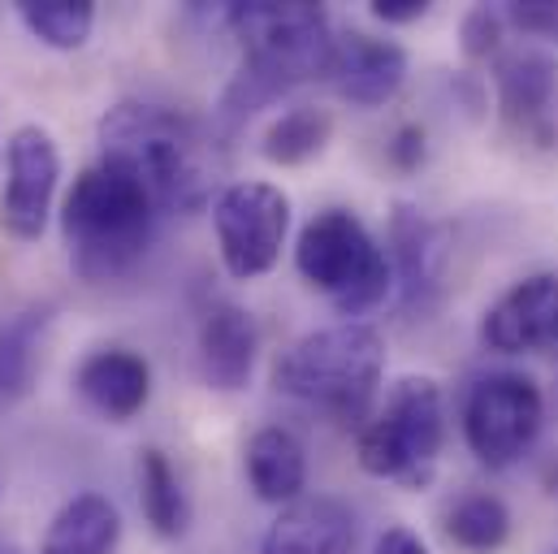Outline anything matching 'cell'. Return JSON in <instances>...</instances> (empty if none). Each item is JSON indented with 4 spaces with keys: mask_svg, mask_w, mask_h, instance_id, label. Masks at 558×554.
Listing matches in <instances>:
<instances>
[{
    "mask_svg": "<svg viewBox=\"0 0 558 554\" xmlns=\"http://www.w3.org/2000/svg\"><path fill=\"white\" fill-rule=\"evenodd\" d=\"M217 17L239 35V48H243V65L221 96L226 122H247L286 92L312 79H329L338 39L325 4L256 0V4H226L217 9Z\"/></svg>",
    "mask_w": 558,
    "mask_h": 554,
    "instance_id": "6da1fadb",
    "label": "cell"
},
{
    "mask_svg": "<svg viewBox=\"0 0 558 554\" xmlns=\"http://www.w3.org/2000/svg\"><path fill=\"white\" fill-rule=\"evenodd\" d=\"M100 156L126 165L160 213H199L217 186V143L169 105L122 100L100 118Z\"/></svg>",
    "mask_w": 558,
    "mask_h": 554,
    "instance_id": "7a4b0ae2",
    "label": "cell"
},
{
    "mask_svg": "<svg viewBox=\"0 0 558 554\" xmlns=\"http://www.w3.org/2000/svg\"><path fill=\"white\" fill-rule=\"evenodd\" d=\"M160 221V204L140 178L118 160L87 165L65 204H61V234L70 252V269L100 286L126 277L151 248Z\"/></svg>",
    "mask_w": 558,
    "mask_h": 554,
    "instance_id": "3957f363",
    "label": "cell"
},
{
    "mask_svg": "<svg viewBox=\"0 0 558 554\" xmlns=\"http://www.w3.org/2000/svg\"><path fill=\"white\" fill-rule=\"evenodd\" d=\"M386 373V342L364 321H338L290 342L274 364L281 395L360 424L373 416V399Z\"/></svg>",
    "mask_w": 558,
    "mask_h": 554,
    "instance_id": "277c9868",
    "label": "cell"
},
{
    "mask_svg": "<svg viewBox=\"0 0 558 554\" xmlns=\"http://www.w3.org/2000/svg\"><path fill=\"white\" fill-rule=\"evenodd\" d=\"M294 269L347 321L381 308L395 290V269L386 248L351 208H325L299 230Z\"/></svg>",
    "mask_w": 558,
    "mask_h": 554,
    "instance_id": "5b68a950",
    "label": "cell"
},
{
    "mask_svg": "<svg viewBox=\"0 0 558 554\" xmlns=\"http://www.w3.org/2000/svg\"><path fill=\"white\" fill-rule=\"evenodd\" d=\"M446 446V399L433 377H403L390 386L386 404L360 424L355 455L377 481L424 490L437 472Z\"/></svg>",
    "mask_w": 558,
    "mask_h": 554,
    "instance_id": "8992f818",
    "label": "cell"
},
{
    "mask_svg": "<svg viewBox=\"0 0 558 554\" xmlns=\"http://www.w3.org/2000/svg\"><path fill=\"white\" fill-rule=\"evenodd\" d=\"M459 420L468 450L485 468H511L533 450L546 424V395L529 373H485L472 382Z\"/></svg>",
    "mask_w": 558,
    "mask_h": 554,
    "instance_id": "52a82bcc",
    "label": "cell"
},
{
    "mask_svg": "<svg viewBox=\"0 0 558 554\" xmlns=\"http://www.w3.org/2000/svg\"><path fill=\"white\" fill-rule=\"evenodd\" d=\"M213 230L226 274L239 281L265 277L281 261L290 234V195L260 178L230 182L213 200Z\"/></svg>",
    "mask_w": 558,
    "mask_h": 554,
    "instance_id": "ba28073f",
    "label": "cell"
},
{
    "mask_svg": "<svg viewBox=\"0 0 558 554\" xmlns=\"http://www.w3.org/2000/svg\"><path fill=\"white\" fill-rule=\"evenodd\" d=\"M61 182V147L44 127H17L4 143L0 230L17 243H35L48 230Z\"/></svg>",
    "mask_w": 558,
    "mask_h": 554,
    "instance_id": "9c48e42d",
    "label": "cell"
},
{
    "mask_svg": "<svg viewBox=\"0 0 558 554\" xmlns=\"http://www.w3.org/2000/svg\"><path fill=\"white\" fill-rule=\"evenodd\" d=\"M481 342L498 356L558 351V274H529L481 316Z\"/></svg>",
    "mask_w": 558,
    "mask_h": 554,
    "instance_id": "30bf717a",
    "label": "cell"
},
{
    "mask_svg": "<svg viewBox=\"0 0 558 554\" xmlns=\"http://www.w3.org/2000/svg\"><path fill=\"white\" fill-rule=\"evenodd\" d=\"M329 83L351 109H381L408 83V48L368 31H347L333 44Z\"/></svg>",
    "mask_w": 558,
    "mask_h": 554,
    "instance_id": "8fae6325",
    "label": "cell"
},
{
    "mask_svg": "<svg viewBox=\"0 0 558 554\" xmlns=\"http://www.w3.org/2000/svg\"><path fill=\"white\" fill-rule=\"evenodd\" d=\"M195 356H199V377L208 382V390H221V395L243 390L260 356V329L252 312L230 299H213L199 316Z\"/></svg>",
    "mask_w": 558,
    "mask_h": 554,
    "instance_id": "7c38bea8",
    "label": "cell"
},
{
    "mask_svg": "<svg viewBox=\"0 0 558 554\" xmlns=\"http://www.w3.org/2000/svg\"><path fill=\"white\" fill-rule=\"evenodd\" d=\"M390 269H395V286L403 294V308L412 312H428L441 294V274H446V239L441 226H433L420 208L399 204L390 217Z\"/></svg>",
    "mask_w": 558,
    "mask_h": 554,
    "instance_id": "4fadbf2b",
    "label": "cell"
},
{
    "mask_svg": "<svg viewBox=\"0 0 558 554\" xmlns=\"http://www.w3.org/2000/svg\"><path fill=\"white\" fill-rule=\"evenodd\" d=\"M360 538L355 511L329 494H303L281 507L269 525L260 554H351Z\"/></svg>",
    "mask_w": 558,
    "mask_h": 554,
    "instance_id": "5bb4252c",
    "label": "cell"
},
{
    "mask_svg": "<svg viewBox=\"0 0 558 554\" xmlns=\"http://www.w3.org/2000/svg\"><path fill=\"white\" fill-rule=\"evenodd\" d=\"M74 390L96 416L126 424L151 399V364L131 347H100L78 364Z\"/></svg>",
    "mask_w": 558,
    "mask_h": 554,
    "instance_id": "9a60e30c",
    "label": "cell"
},
{
    "mask_svg": "<svg viewBox=\"0 0 558 554\" xmlns=\"http://www.w3.org/2000/svg\"><path fill=\"white\" fill-rule=\"evenodd\" d=\"M555 83H558V61L542 48H511V52H498L494 57V87H498V109L511 127L520 131H542L550 135L546 127V113L555 105Z\"/></svg>",
    "mask_w": 558,
    "mask_h": 554,
    "instance_id": "2e32d148",
    "label": "cell"
},
{
    "mask_svg": "<svg viewBox=\"0 0 558 554\" xmlns=\"http://www.w3.org/2000/svg\"><path fill=\"white\" fill-rule=\"evenodd\" d=\"M243 468H247V485L256 490L260 503L290 507L307 490V450L281 424H265V429H256L247 437Z\"/></svg>",
    "mask_w": 558,
    "mask_h": 554,
    "instance_id": "e0dca14e",
    "label": "cell"
},
{
    "mask_svg": "<svg viewBox=\"0 0 558 554\" xmlns=\"http://www.w3.org/2000/svg\"><path fill=\"white\" fill-rule=\"evenodd\" d=\"M118 542H122L118 507L105 494L87 490V494H74L52 516L39 554H118Z\"/></svg>",
    "mask_w": 558,
    "mask_h": 554,
    "instance_id": "ac0fdd59",
    "label": "cell"
},
{
    "mask_svg": "<svg viewBox=\"0 0 558 554\" xmlns=\"http://www.w3.org/2000/svg\"><path fill=\"white\" fill-rule=\"evenodd\" d=\"M140 507L147 529L165 542H178L191 529V498L160 446H147L140 455Z\"/></svg>",
    "mask_w": 558,
    "mask_h": 554,
    "instance_id": "d6986e66",
    "label": "cell"
},
{
    "mask_svg": "<svg viewBox=\"0 0 558 554\" xmlns=\"http://www.w3.org/2000/svg\"><path fill=\"white\" fill-rule=\"evenodd\" d=\"M441 533L459 551L494 554L502 551L507 538H511V507L498 494H489V490H472V494H463V498H454L446 507Z\"/></svg>",
    "mask_w": 558,
    "mask_h": 554,
    "instance_id": "ffe728a7",
    "label": "cell"
},
{
    "mask_svg": "<svg viewBox=\"0 0 558 554\" xmlns=\"http://www.w3.org/2000/svg\"><path fill=\"white\" fill-rule=\"evenodd\" d=\"M44 329H48V308H26L0 321V412L26 399L35 369H39Z\"/></svg>",
    "mask_w": 558,
    "mask_h": 554,
    "instance_id": "44dd1931",
    "label": "cell"
},
{
    "mask_svg": "<svg viewBox=\"0 0 558 554\" xmlns=\"http://www.w3.org/2000/svg\"><path fill=\"white\" fill-rule=\"evenodd\" d=\"M329 138H333V118H329V109L294 105V109H286L281 118L269 122L260 152H265V160L290 169V165H307L312 156H320V152L329 147Z\"/></svg>",
    "mask_w": 558,
    "mask_h": 554,
    "instance_id": "7402d4cb",
    "label": "cell"
},
{
    "mask_svg": "<svg viewBox=\"0 0 558 554\" xmlns=\"http://www.w3.org/2000/svg\"><path fill=\"white\" fill-rule=\"evenodd\" d=\"M17 22L48 48L74 52L92 39L96 4L92 0H17Z\"/></svg>",
    "mask_w": 558,
    "mask_h": 554,
    "instance_id": "603a6c76",
    "label": "cell"
},
{
    "mask_svg": "<svg viewBox=\"0 0 558 554\" xmlns=\"http://www.w3.org/2000/svg\"><path fill=\"white\" fill-rule=\"evenodd\" d=\"M502 9H489V4H476L468 17H463V52L472 61H489L502 52Z\"/></svg>",
    "mask_w": 558,
    "mask_h": 554,
    "instance_id": "cb8c5ba5",
    "label": "cell"
},
{
    "mask_svg": "<svg viewBox=\"0 0 558 554\" xmlns=\"http://www.w3.org/2000/svg\"><path fill=\"white\" fill-rule=\"evenodd\" d=\"M502 17L511 26H520L524 35H537V39H558V4L555 0H515L502 9Z\"/></svg>",
    "mask_w": 558,
    "mask_h": 554,
    "instance_id": "d4e9b609",
    "label": "cell"
},
{
    "mask_svg": "<svg viewBox=\"0 0 558 554\" xmlns=\"http://www.w3.org/2000/svg\"><path fill=\"white\" fill-rule=\"evenodd\" d=\"M386 156H390L395 169H408L412 173V169L424 165V156H428V138H424L420 127H399L395 138L386 143Z\"/></svg>",
    "mask_w": 558,
    "mask_h": 554,
    "instance_id": "484cf974",
    "label": "cell"
},
{
    "mask_svg": "<svg viewBox=\"0 0 558 554\" xmlns=\"http://www.w3.org/2000/svg\"><path fill=\"white\" fill-rule=\"evenodd\" d=\"M428 9H433L428 0H373L368 4V13L386 26H412L420 17H428Z\"/></svg>",
    "mask_w": 558,
    "mask_h": 554,
    "instance_id": "4316f807",
    "label": "cell"
},
{
    "mask_svg": "<svg viewBox=\"0 0 558 554\" xmlns=\"http://www.w3.org/2000/svg\"><path fill=\"white\" fill-rule=\"evenodd\" d=\"M373 554H428V546L420 542V533L403 529V525H390V529L373 542Z\"/></svg>",
    "mask_w": 558,
    "mask_h": 554,
    "instance_id": "83f0119b",
    "label": "cell"
},
{
    "mask_svg": "<svg viewBox=\"0 0 558 554\" xmlns=\"http://www.w3.org/2000/svg\"><path fill=\"white\" fill-rule=\"evenodd\" d=\"M0 554H17V546H13V542H4V538H0Z\"/></svg>",
    "mask_w": 558,
    "mask_h": 554,
    "instance_id": "f1b7e54d",
    "label": "cell"
},
{
    "mask_svg": "<svg viewBox=\"0 0 558 554\" xmlns=\"http://www.w3.org/2000/svg\"><path fill=\"white\" fill-rule=\"evenodd\" d=\"M0 490H4V481H0Z\"/></svg>",
    "mask_w": 558,
    "mask_h": 554,
    "instance_id": "f546056e",
    "label": "cell"
}]
</instances>
